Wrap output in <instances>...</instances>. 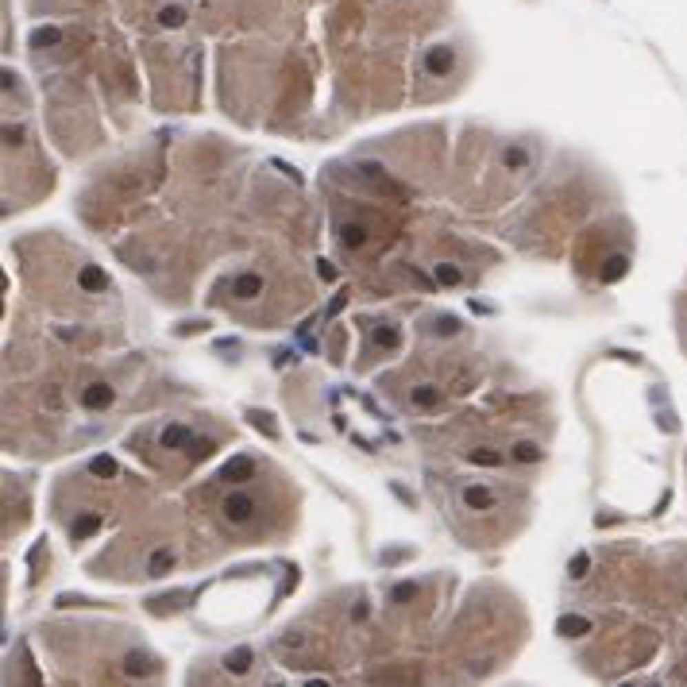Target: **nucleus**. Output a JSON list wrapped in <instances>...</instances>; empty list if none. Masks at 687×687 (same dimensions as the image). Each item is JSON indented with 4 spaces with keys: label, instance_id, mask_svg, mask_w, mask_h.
Here are the masks:
<instances>
[{
    "label": "nucleus",
    "instance_id": "obj_15",
    "mask_svg": "<svg viewBox=\"0 0 687 687\" xmlns=\"http://www.w3.org/2000/svg\"><path fill=\"white\" fill-rule=\"evenodd\" d=\"M224 668H228V672H247V668H251V648H236V653H228Z\"/></svg>",
    "mask_w": 687,
    "mask_h": 687
},
{
    "label": "nucleus",
    "instance_id": "obj_9",
    "mask_svg": "<svg viewBox=\"0 0 687 687\" xmlns=\"http://www.w3.org/2000/svg\"><path fill=\"white\" fill-rule=\"evenodd\" d=\"M432 275H436V286H460L463 282V271L456 263H436Z\"/></svg>",
    "mask_w": 687,
    "mask_h": 687
},
{
    "label": "nucleus",
    "instance_id": "obj_26",
    "mask_svg": "<svg viewBox=\"0 0 687 687\" xmlns=\"http://www.w3.org/2000/svg\"><path fill=\"white\" fill-rule=\"evenodd\" d=\"M417 595V583H402V587H394V602H405Z\"/></svg>",
    "mask_w": 687,
    "mask_h": 687
},
{
    "label": "nucleus",
    "instance_id": "obj_27",
    "mask_svg": "<svg viewBox=\"0 0 687 687\" xmlns=\"http://www.w3.org/2000/svg\"><path fill=\"white\" fill-rule=\"evenodd\" d=\"M317 275H321V278H336V266L324 263V259H317Z\"/></svg>",
    "mask_w": 687,
    "mask_h": 687
},
{
    "label": "nucleus",
    "instance_id": "obj_6",
    "mask_svg": "<svg viewBox=\"0 0 687 687\" xmlns=\"http://www.w3.org/2000/svg\"><path fill=\"white\" fill-rule=\"evenodd\" d=\"M78 282L85 286V290H93V294H101V290H108V275H105V271H101V266H81Z\"/></svg>",
    "mask_w": 687,
    "mask_h": 687
},
{
    "label": "nucleus",
    "instance_id": "obj_11",
    "mask_svg": "<svg viewBox=\"0 0 687 687\" xmlns=\"http://www.w3.org/2000/svg\"><path fill=\"white\" fill-rule=\"evenodd\" d=\"M170 568H174V552H170V549H155V556H151L147 571H151V575H167Z\"/></svg>",
    "mask_w": 687,
    "mask_h": 687
},
{
    "label": "nucleus",
    "instance_id": "obj_18",
    "mask_svg": "<svg viewBox=\"0 0 687 687\" xmlns=\"http://www.w3.org/2000/svg\"><path fill=\"white\" fill-rule=\"evenodd\" d=\"M556 629L564 637H580V633H587V618H560Z\"/></svg>",
    "mask_w": 687,
    "mask_h": 687
},
{
    "label": "nucleus",
    "instance_id": "obj_23",
    "mask_svg": "<svg viewBox=\"0 0 687 687\" xmlns=\"http://www.w3.org/2000/svg\"><path fill=\"white\" fill-rule=\"evenodd\" d=\"M251 421H255V425H263V432H266V436H278V429H275V417H271V413H259V410H251Z\"/></svg>",
    "mask_w": 687,
    "mask_h": 687
},
{
    "label": "nucleus",
    "instance_id": "obj_12",
    "mask_svg": "<svg viewBox=\"0 0 687 687\" xmlns=\"http://www.w3.org/2000/svg\"><path fill=\"white\" fill-rule=\"evenodd\" d=\"M182 23H186V8H178V4L158 8V28H182Z\"/></svg>",
    "mask_w": 687,
    "mask_h": 687
},
{
    "label": "nucleus",
    "instance_id": "obj_24",
    "mask_svg": "<svg viewBox=\"0 0 687 687\" xmlns=\"http://www.w3.org/2000/svg\"><path fill=\"white\" fill-rule=\"evenodd\" d=\"M514 456H518L521 463H537L540 460V452L533 448V444H518V448H514Z\"/></svg>",
    "mask_w": 687,
    "mask_h": 687
},
{
    "label": "nucleus",
    "instance_id": "obj_10",
    "mask_svg": "<svg viewBox=\"0 0 687 687\" xmlns=\"http://www.w3.org/2000/svg\"><path fill=\"white\" fill-rule=\"evenodd\" d=\"M97 529H101V518H97V514H81V518L74 521V540H85V537H93Z\"/></svg>",
    "mask_w": 687,
    "mask_h": 687
},
{
    "label": "nucleus",
    "instance_id": "obj_25",
    "mask_svg": "<svg viewBox=\"0 0 687 687\" xmlns=\"http://www.w3.org/2000/svg\"><path fill=\"white\" fill-rule=\"evenodd\" d=\"M432 328L448 336V332H460V321H456V317H436V321H432Z\"/></svg>",
    "mask_w": 687,
    "mask_h": 687
},
{
    "label": "nucleus",
    "instance_id": "obj_8",
    "mask_svg": "<svg viewBox=\"0 0 687 687\" xmlns=\"http://www.w3.org/2000/svg\"><path fill=\"white\" fill-rule=\"evenodd\" d=\"M259 290H263V278L259 275H240L236 282H232V294L236 297H255Z\"/></svg>",
    "mask_w": 687,
    "mask_h": 687
},
{
    "label": "nucleus",
    "instance_id": "obj_28",
    "mask_svg": "<svg viewBox=\"0 0 687 687\" xmlns=\"http://www.w3.org/2000/svg\"><path fill=\"white\" fill-rule=\"evenodd\" d=\"M587 571V556H575V564H571V575H583Z\"/></svg>",
    "mask_w": 687,
    "mask_h": 687
},
{
    "label": "nucleus",
    "instance_id": "obj_16",
    "mask_svg": "<svg viewBox=\"0 0 687 687\" xmlns=\"http://www.w3.org/2000/svg\"><path fill=\"white\" fill-rule=\"evenodd\" d=\"M629 271V259L626 255H614V259H606V266H602V278L606 282H614V278H622Z\"/></svg>",
    "mask_w": 687,
    "mask_h": 687
},
{
    "label": "nucleus",
    "instance_id": "obj_20",
    "mask_svg": "<svg viewBox=\"0 0 687 687\" xmlns=\"http://www.w3.org/2000/svg\"><path fill=\"white\" fill-rule=\"evenodd\" d=\"M394 344H398V328H394V324H386V328L374 332V348H394Z\"/></svg>",
    "mask_w": 687,
    "mask_h": 687
},
{
    "label": "nucleus",
    "instance_id": "obj_21",
    "mask_svg": "<svg viewBox=\"0 0 687 687\" xmlns=\"http://www.w3.org/2000/svg\"><path fill=\"white\" fill-rule=\"evenodd\" d=\"M502 158H506V167H514V170H518V167H525V162H529V155H525V147H506V155H502Z\"/></svg>",
    "mask_w": 687,
    "mask_h": 687
},
{
    "label": "nucleus",
    "instance_id": "obj_19",
    "mask_svg": "<svg viewBox=\"0 0 687 687\" xmlns=\"http://www.w3.org/2000/svg\"><path fill=\"white\" fill-rule=\"evenodd\" d=\"M467 460H472V463H479V467H498V463H502V456H498V452H491V448H475L472 456H467Z\"/></svg>",
    "mask_w": 687,
    "mask_h": 687
},
{
    "label": "nucleus",
    "instance_id": "obj_2",
    "mask_svg": "<svg viewBox=\"0 0 687 687\" xmlns=\"http://www.w3.org/2000/svg\"><path fill=\"white\" fill-rule=\"evenodd\" d=\"M112 402H116V390L108 383H89L85 390H81V405H85V410H108Z\"/></svg>",
    "mask_w": 687,
    "mask_h": 687
},
{
    "label": "nucleus",
    "instance_id": "obj_22",
    "mask_svg": "<svg viewBox=\"0 0 687 687\" xmlns=\"http://www.w3.org/2000/svg\"><path fill=\"white\" fill-rule=\"evenodd\" d=\"M50 43H59V28H47V31L31 35V47H50Z\"/></svg>",
    "mask_w": 687,
    "mask_h": 687
},
{
    "label": "nucleus",
    "instance_id": "obj_14",
    "mask_svg": "<svg viewBox=\"0 0 687 687\" xmlns=\"http://www.w3.org/2000/svg\"><path fill=\"white\" fill-rule=\"evenodd\" d=\"M410 402L413 405H436V402H441V390H436V386H413Z\"/></svg>",
    "mask_w": 687,
    "mask_h": 687
},
{
    "label": "nucleus",
    "instance_id": "obj_17",
    "mask_svg": "<svg viewBox=\"0 0 687 687\" xmlns=\"http://www.w3.org/2000/svg\"><path fill=\"white\" fill-rule=\"evenodd\" d=\"M89 472L101 475V479H112V475H116V460H112V456H97V460L89 463Z\"/></svg>",
    "mask_w": 687,
    "mask_h": 687
},
{
    "label": "nucleus",
    "instance_id": "obj_5",
    "mask_svg": "<svg viewBox=\"0 0 687 687\" xmlns=\"http://www.w3.org/2000/svg\"><path fill=\"white\" fill-rule=\"evenodd\" d=\"M189 436H193V429H186V425H167L158 441H162V448H186Z\"/></svg>",
    "mask_w": 687,
    "mask_h": 687
},
{
    "label": "nucleus",
    "instance_id": "obj_7",
    "mask_svg": "<svg viewBox=\"0 0 687 687\" xmlns=\"http://www.w3.org/2000/svg\"><path fill=\"white\" fill-rule=\"evenodd\" d=\"M336 236H340L344 247H363L367 244V228L363 224H340V232H336Z\"/></svg>",
    "mask_w": 687,
    "mask_h": 687
},
{
    "label": "nucleus",
    "instance_id": "obj_13",
    "mask_svg": "<svg viewBox=\"0 0 687 687\" xmlns=\"http://www.w3.org/2000/svg\"><path fill=\"white\" fill-rule=\"evenodd\" d=\"M251 472H255V463L247 460V456H240L236 463H224V472H220V475H224V479H247Z\"/></svg>",
    "mask_w": 687,
    "mask_h": 687
},
{
    "label": "nucleus",
    "instance_id": "obj_1",
    "mask_svg": "<svg viewBox=\"0 0 687 687\" xmlns=\"http://www.w3.org/2000/svg\"><path fill=\"white\" fill-rule=\"evenodd\" d=\"M220 514H224V521H232V525H247V521H255V498L247 491H232L224 498V506H220Z\"/></svg>",
    "mask_w": 687,
    "mask_h": 687
},
{
    "label": "nucleus",
    "instance_id": "obj_3",
    "mask_svg": "<svg viewBox=\"0 0 687 687\" xmlns=\"http://www.w3.org/2000/svg\"><path fill=\"white\" fill-rule=\"evenodd\" d=\"M452 66H456V54H452V47H432L429 54H425V74H432V78L448 74Z\"/></svg>",
    "mask_w": 687,
    "mask_h": 687
},
{
    "label": "nucleus",
    "instance_id": "obj_4",
    "mask_svg": "<svg viewBox=\"0 0 687 687\" xmlns=\"http://www.w3.org/2000/svg\"><path fill=\"white\" fill-rule=\"evenodd\" d=\"M463 506H472V510H487V506H494L491 487H479V483L463 487Z\"/></svg>",
    "mask_w": 687,
    "mask_h": 687
}]
</instances>
